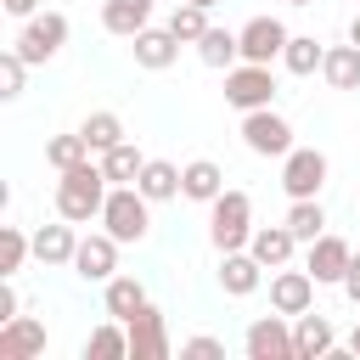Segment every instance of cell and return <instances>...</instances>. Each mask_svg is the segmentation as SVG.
<instances>
[{
    "label": "cell",
    "instance_id": "cell-1",
    "mask_svg": "<svg viewBox=\"0 0 360 360\" xmlns=\"http://www.w3.org/2000/svg\"><path fill=\"white\" fill-rule=\"evenodd\" d=\"M107 191H112L107 169L84 158L79 169H62V180H56V214H62V219H73V225H90V219H101Z\"/></svg>",
    "mask_w": 360,
    "mask_h": 360
},
{
    "label": "cell",
    "instance_id": "cell-2",
    "mask_svg": "<svg viewBox=\"0 0 360 360\" xmlns=\"http://www.w3.org/2000/svg\"><path fill=\"white\" fill-rule=\"evenodd\" d=\"M208 242L219 248V253H236V248H248L253 242V197L248 191H219L214 202H208Z\"/></svg>",
    "mask_w": 360,
    "mask_h": 360
},
{
    "label": "cell",
    "instance_id": "cell-3",
    "mask_svg": "<svg viewBox=\"0 0 360 360\" xmlns=\"http://www.w3.org/2000/svg\"><path fill=\"white\" fill-rule=\"evenodd\" d=\"M101 231H112L118 242H141L152 231V197L141 186H112L101 202Z\"/></svg>",
    "mask_w": 360,
    "mask_h": 360
},
{
    "label": "cell",
    "instance_id": "cell-4",
    "mask_svg": "<svg viewBox=\"0 0 360 360\" xmlns=\"http://www.w3.org/2000/svg\"><path fill=\"white\" fill-rule=\"evenodd\" d=\"M242 146H248L253 158H287V152H292V124H287L276 107L242 112Z\"/></svg>",
    "mask_w": 360,
    "mask_h": 360
},
{
    "label": "cell",
    "instance_id": "cell-5",
    "mask_svg": "<svg viewBox=\"0 0 360 360\" xmlns=\"http://www.w3.org/2000/svg\"><path fill=\"white\" fill-rule=\"evenodd\" d=\"M270 96H276V79H270L264 62H236V68H225V101H231L236 112H259V107H270Z\"/></svg>",
    "mask_w": 360,
    "mask_h": 360
},
{
    "label": "cell",
    "instance_id": "cell-6",
    "mask_svg": "<svg viewBox=\"0 0 360 360\" xmlns=\"http://www.w3.org/2000/svg\"><path fill=\"white\" fill-rule=\"evenodd\" d=\"M62 45H68V17H62V11H34V17H22L17 51L28 56V68H34V62H51Z\"/></svg>",
    "mask_w": 360,
    "mask_h": 360
},
{
    "label": "cell",
    "instance_id": "cell-7",
    "mask_svg": "<svg viewBox=\"0 0 360 360\" xmlns=\"http://www.w3.org/2000/svg\"><path fill=\"white\" fill-rule=\"evenodd\" d=\"M326 152L321 146H292L287 158H281V191L287 197H321V186H326Z\"/></svg>",
    "mask_w": 360,
    "mask_h": 360
},
{
    "label": "cell",
    "instance_id": "cell-8",
    "mask_svg": "<svg viewBox=\"0 0 360 360\" xmlns=\"http://www.w3.org/2000/svg\"><path fill=\"white\" fill-rule=\"evenodd\" d=\"M292 315H259L253 326H248V338H242V349H248V360H298V343H292V326H287Z\"/></svg>",
    "mask_w": 360,
    "mask_h": 360
},
{
    "label": "cell",
    "instance_id": "cell-9",
    "mask_svg": "<svg viewBox=\"0 0 360 360\" xmlns=\"http://www.w3.org/2000/svg\"><path fill=\"white\" fill-rule=\"evenodd\" d=\"M118 236L112 231H90V236H79V253H73V276L79 281H112L118 276Z\"/></svg>",
    "mask_w": 360,
    "mask_h": 360
},
{
    "label": "cell",
    "instance_id": "cell-10",
    "mask_svg": "<svg viewBox=\"0 0 360 360\" xmlns=\"http://www.w3.org/2000/svg\"><path fill=\"white\" fill-rule=\"evenodd\" d=\"M236 34H242V62H264V68L281 62V51H287V39H292L281 17H248Z\"/></svg>",
    "mask_w": 360,
    "mask_h": 360
},
{
    "label": "cell",
    "instance_id": "cell-11",
    "mask_svg": "<svg viewBox=\"0 0 360 360\" xmlns=\"http://www.w3.org/2000/svg\"><path fill=\"white\" fill-rule=\"evenodd\" d=\"M124 326H129V360H169V326L158 304H141Z\"/></svg>",
    "mask_w": 360,
    "mask_h": 360
},
{
    "label": "cell",
    "instance_id": "cell-12",
    "mask_svg": "<svg viewBox=\"0 0 360 360\" xmlns=\"http://www.w3.org/2000/svg\"><path fill=\"white\" fill-rule=\"evenodd\" d=\"M129 51H135V68H146V73H169L174 62H180V39H174V28L163 22V28H141L135 39H129Z\"/></svg>",
    "mask_w": 360,
    "mask_h": 360
},
{
    "label": "cell",
    "instance_id": "cell-13",
    "mask_svg": "<svg viewBox=\"0 0 360 360\" xmlns=\"http://www.w3.org/2000/svg\"><path fill=\"white\" fill-rule=\"evenodd\" d=\"M349 259H354V248L343 242V236H315L309 242V259H304V270L321 281V287H343V270H349Z\"/></svg>",
    "mask_w": 360,
    "mask_h": 360
},
{
    "label": "cell",
    "instance_id": "cell-14",
    "mask_svg": "<svg viewBox=\"0 0 360 360\" xmlns=\"http://www.w3.org/2000/svg\"><path fill=\"white\" fill-rule=\"evenodd\" d=\"M315 276L309 270H276L270 276V309H281V315H304V309H315Z\"/></svg>",
    "mask_w": 360,
    "mask_h": 360
},
{
    "label": "cell",
    "instance_id": "cell-15",
    "mask_svg": "<svg viewBox=\"0 0 360 360\" xmlns=\"http://www.w3.org/2000/svg\"><path fill=\"white\" fill-rule=\"evenodd\" d=\"M292 343H298V360H326V354H338V332H332V321H326L321 309L292 315Z\"/></svg>",
    "mask_w": 360,
    "mask_h": 360
},
{
    "label": "cell",
    "instance_id": "cell-16",
    "mask_svg": "<svg viewBox=\"0 0 360 360\" xmlns=\"http://www.w3.org/2000/svg\"><path fill=\"white\" fill-rule=\"evenodd\" d=\"M34 354H45V321L39 315L0 321V360H34Z\"/></svg>",
    "mask_w": 360,
    "mask_h": 360
},
{
    "label": "cell",
    "instance_id": "cell-17",
    "mask_svg": "<svg viewBox=\"0 0 360 360\" xmlns=\"http://www.w3.org/2000/svg\"><path fill=\"white\" fill-rule=\"evenodd\" d=\"M219 191H225V169H219L214 158H191V163L180 169V197H186V202H202V208H208Z\"/></svg>",
    "mask_w": 360,
    "mask_h": 360
},
{
    "label": "cell",
    "instance_id": "cell-18",
    "mask_svg": "<svg viewBox=\"0 0 360 360\" xmlns=\"http://www.w3.org/2000/svg\"><path fill=\"white\" fill-rule=\"evenodd\" d=\"M292 248H298V236L287 231V219H281V225H253V242H248V253H253L264 270H281V264H292Z\"/></svg>",
    "mask_w": 360,
    "mask_h": 360
},
{
    "label": "cell",
    "instance_id": "cell-19",
    "mask_svg": "<svg viewBox=\"0 0 360 360\" xmlns=\"http://www.w3.org/2000/svg\"><path fill=\"white\" fill-rule=\"evenodd\" d=\"M259 281H264V264H259L248 248H236V253H219V287H225L231 298H248V292H259Z\"/></svg>",
    "mask_w": 360,
    "mask_h": 360
},
{
    "label": "cell",
    "instance_id": "cell-20",
    "mask_svg": "<svg viewBox=\"0 0 360 360\" xmlns=\"http://www.w3.org/2000/svg\"><path fill=\"white\" fill-rule=\"evenodd\" d=\"M73 253H79V231H73V219H62V225H39V231H34V259H39V264H73Z\"/></svg>",
    "mask_w": 360,
    "mask_h": 360
},
{
    "label": "cell",
    "instance_id": "cell-21",
    "mask_svg": "<svg viewBox=\"0 0 360 360\" xmlns=\"http://www.w3.org/2000/svg\"><path fill=\"white\" fill-rule=\"evenodd\" d=\"M152 22V0H101V28L118 39H135Z\"/></svg>",
    "mask_w": 360,
    "mask_h": 360
},
{
    "label": "cell",
    "instance_id": "cell-22",
    "mask_svg": "<svg viewBox=\"0 0 360 360\" xmlns=\"http://www.w3.org/2000/svg\"><path fill=\"white\" fill-rule=\"evenodd\" d=\"M101 304H107L112 321H129V315H135L141 304H152V298H146L141 276H112V281H101Z\"/></svg>",
    "mask_w": 360,
    "mask_h": 360
},
{
    "label": "cell",
    "instance_id": "cell-23",
    "mask_svg": "<svg viewBox=\"0 0 360 360\" xmlns=\"http://www.w3.org/2000/svg\"><path fill=\"white\" fill-rule=\"evenodd\" d=\"M321 79L332 90H360V45H326V62H321Z\"/></svg>",
    "mask_w": 360,
    "mask_h": 360
},
{
    "label": "cell",
    "instance_id": "cell-24",
    "mask_svg": "<svg viewBox=\"0 0 360 360\" xmlns=\"http://www.w3.org/2000/svg\"><path fill=\"white\" fill-rule=\"evenodd\" d=\"M84 360H129V326L107 315V321L84 338Z\"/></svg>",
    "mask_w": 360,
    "mask_h": 360
},
{
    "label": "cell",
    "instance_id": "cell-25",
    "mask_svg": "<svg viewBox=\"0 0 360 360\" xmlns=\"http://www.w3.org/2000/svg\"><path fill=\"white\" fill-rule=\"evenodd\" d=\"M197 56H202V68H236V62H242V34L208 28V34L197 39Z\"/></svg>",
    "mask_w": 360,
    "mask_h": 360
},
{
    "label": "cell",
    "instance_id": "cell-26",
    "mask_svg": "<svg viewBox=\"0 0 360 360\" xmlns=\"http://www.w3.org/2000/svg\"><path fill=\"white\" fill-rule=\"evenodd\" d=\"M321 62H326V45H321L315 34H292V39H287V51H281V68H287V73H298V79L321 73Z\"/></svg>",
    "mask_w": 360,
    "mask_h": 360
},
{
    "label": "cell",
    "instance_id": "cell-27",
    "mask_svg": "<svg viewBox=\"0 0 360 360\" xmlns=\"http://www.w3.org/2000/svg\"><path fill=\"white\" fill-rule=\"evenodd\" d=\"M287 231L309 248L315 236H326V208H321V197H292V208H287Z\"/></svg>",
    "mask_w": 360,
    "mask_h": 360
},
{
    "label": "cell",
    "instance_id": "cell-28",
    "mask_svg": "<svg viewBox=\"0 0 360 360\" xmlns=\"http://www.w3.org/2000/svg\"><path fill=\"white\" fill-rule=\"evenodd\" d=\"M101 169H107V180H112V186H135V180H141V169H146V158H141V146H135V141H118L112 152H101Z\"/></svg>",
    "mask_w": 360,
    "mask_h": 360
},
{
    "label": "cell",
    "instance_id": "cell-29",
    "mask_svg": "<svg viewBox=\"0 0 360 360\" xmlns=\"http://www.w3.org/2000/svg\"><path fill=\"white\" fill-rule=\"evenodd\" d=\"M152 202H169V197H180V169L169 163V158H146V169H141V180H135Z\"/></svg>",
    "mask_w": 360,
    "mask_h": 360
},
{
    "label": "cell",
    "instance_id": "cell-30",
    "mask_svg": "<svg viewBox=\"0 0 360 360\" xmlns=\"http://www.w3.org/2000/svg\"><path fill=\"white\" fill-rule=\"evenodd\" d=\"M79 135H84V141H90V152H96V158H101V152H112V146H118V141H124V118H118V112H107V107H101V112H90V118H84V124H79Z\"/></svg>",
    "mask_w": 360,
    "mask_h": 360
},
{
    "label": "cell",
    "instance_id": "cell-31",
    "mask_svg": "<svg viewBox=\"0 0 360 360\" xmlns=\"http://www.w3.org/2000/svg\"><path fill=\"white\" fill-rule=\"evenodd\" d=\"M84 158H96V152H90V141H84L79 129H73V135H51V141H45V163H51L56 174H62V169H79Z\"/></svg>",
    "mask_w": 360,
    "mask_h": 360
},
{
    "label": "cell",
    "instance_id": "cell-32",
    "mask_svg": "<svg viewBox=\"0 0 360 360\" xmlns=\"http://www.w3.org/2000/svg\"><path fill=\"white\" fill-rule=\"evenodd\" d=\"M169 28H174V39L180 45H197L214 22H208V6H191V0H180L174 11H169Z\"/></svg>",
    "mask_w": 360,
    "mask_h": 360
},
{
    "label": "cell",
    "instance_id": "cell-33",
    "mask_svg": "<svg viewBox=\"0 0 360 360\" xmlns=\"http://www.w3.org/2000/svg\"><path fill=\"white\" fill-rule=\"evenodd\" d=\"M28 253H34V236L22 225H0V276H17Z\"/></svg>",
    "mask_w": 360,
    "mask_h": 360
},
{
    "label": "cell",
    "instance_id": "cell-34",
    "mask_svg": "<svg viewBox=\"0 0 360 360\" xmlns=\"http://www.w3.org/2000/svg\"><path fill=\"white\" fill-rule=\"evenodd\" d=\"M22 84H28V56L11 45V51H0V96H6V101H17V96H22Z\"/></svg>",
    "mask_w": 360,
    "mask_h": 360
},
{
    "label": "cell",
    "instance_id": "cell-35",
    "mask_svg": "<svg viewBox=\"0 0 360 360\" xmlns=\"http://www.w3.org/2000/svg\"><path fill=\"white\" fill-rule=\"evenodd\" d=\"M180 354H186V360H219V354H225V343H219V338H208V332H197V338H186V343H180Z\"/></svg>",
    "mask_w": 360,
    "mask_h": 360
},
{
    "label": "cell",
    "instance_id": "cell-36",
    "mask_svg": "<svg viewBox=\"0 0 360 360\" xmlns=\"http://www.w3.org/2000/svg\"><path fill=\"white\" fill-rule=\"evenodd\" d=\"M22 315V292L11 287V276H0V321H17Z\"/></svg>",
    "mask_w": 360,
    "mask_h": 360
},
{
    "label": "cell",
    "instance_id": "cell-37",
    "mask_svg": "<svg viewBox=\"0 0 360 360\" xmlns=\"http://www.w3.org/2000/svg\"><path fill=\"white\" fill-rule=\"evenodd\" d=\"M343 292L360 304V253H354V259H349V270H343Z\"/></svg>",
    "mask_w": 360,
    "mask_h": 360
},
{
    "label": "cell",
    "instance_id": "cell-38",
    "mask_svg": "<svg viewBox=\"0 0 360 360\" xmlns=\"http://www.w3.org/2000/svg\"><path fill=\"white\" fill-rule=\"evenodd\" d=\"M34 6H39V0H6V11H11V17H34Z\"/></svg>",
    "mask_w": 360,
    "mask_h": 360
},
{
    "label": "cell",
    "instance_id": "cell-39",
    "mask_svg": "<svg viewBox=\"0 0 360 360\" xmlns=\"http://www.w3.org/2000/svg\"><path fill=\"white\" fill-rule=\"evenodd\" d=\"M349 354H354V360H360V326H354V332H349Z\"/></svg>",
    "mask_w": 360,
    "mask_h": 360
},
{
    "label": "cell",
    "instance_id": "cell-40",
    "mask_svg": "<svg viewBox=\"0 0 360 360\" xmlns=\"http://www.w3.org/2000/svg\"><path fill=\"white\" fill-rule=\"evenodd\" d=\"M349 39H354V45H360V17H354V22H349Z\"/></svg>",
    "mask_w": 360,
    "mask_h": 360
},
{
    "label": "cell",
    "instance_id": "cell-41",
    "mask_svg": "<svg viewBox=\"0 0 360 360\" xmlns=\"http://www.w3.org/2000/svg\"><path fill=\"white\" fill-rule=\"evenodd\" d=\"M191 6H208V11H214V6H219V0H191Z\"/></svg>",
    "mask_w": 360,
    "mask_h": 360
},
{
    "label": "cell",
    "instance_id": "cell-42",
    "mask_svg": "<svg viewBox=\"0 0 360 360\" xmlns=\"http://www.w3.org/2000/svg\"><path fill=\"white\" fill-rule=\"evenodd\" d=\"M287 6H315V0H287Z\"/></svg>",
    "mask_w": 360,
    "mask_h": 360
}]
</instances>
